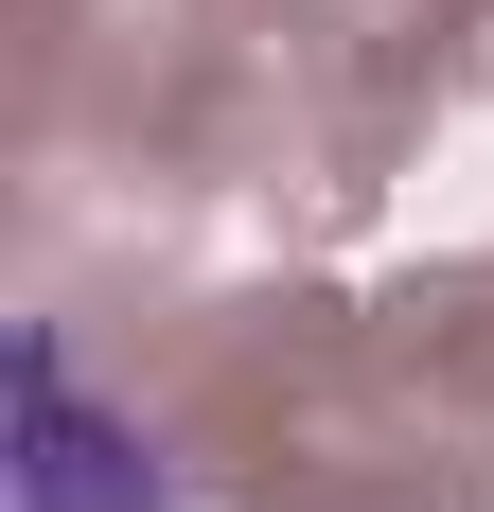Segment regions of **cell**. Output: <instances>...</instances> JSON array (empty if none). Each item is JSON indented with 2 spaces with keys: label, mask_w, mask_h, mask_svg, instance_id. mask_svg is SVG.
<instances>
[{
  "label": "cell",
  "mask_w": 494,
  "mask_h": 512,
  "mask_svg": "<svg viewBox=\"0 0 494 512\" xmlns=\"http://www.w3.org/2000/svg\"><path fill=\"white\" fill-rule=\"evenodd\" d=\"M0 512H177V477H159L142 424L89 407V371H71V336H18V460H0Z\"/></svg>",
  "instance_id": "cell-1"
}]
</instances>
